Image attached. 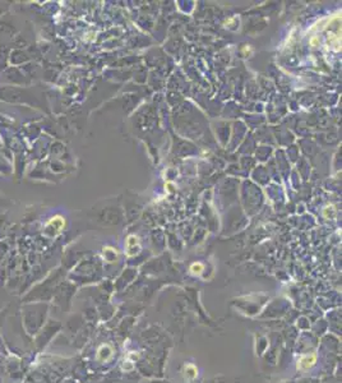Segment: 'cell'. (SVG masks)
Returning a JSON list of instances; mask_svg holds the SVG:
<instances>
[{
  "label": "cell",
  "instance_id": "obj_1",
  "mask_svg": "<svg viewBox=\"0 0 342 383\" xmlns=\"http://www.w3.org/2000/svg\"><path fill=\"white\" fill-rule=\"evenodd\" d=\"M317 360L316 354H310V355H304V356L300 358V360L297 361V369L300 371H305V369H309L314 365Z\"/></svg>",
  "mask_w": 342,
  "mask_h": 383
},
{
  "label": "cell",
  "instance_id": "obj_2",
  "mask_svg": "<svg viewBox=\"0 0 342 383\" xmlns=\"http://www.w3.org/2000/svg\"><path fill=\"white\" fill-rule=\"evenodd\" d=\"M202 269H203V264H200V263H194L190 267V271L193 273H200Z\"/></svg>",
  "mask_w": 342,
  "mask_h": 383
}]
</instances>
